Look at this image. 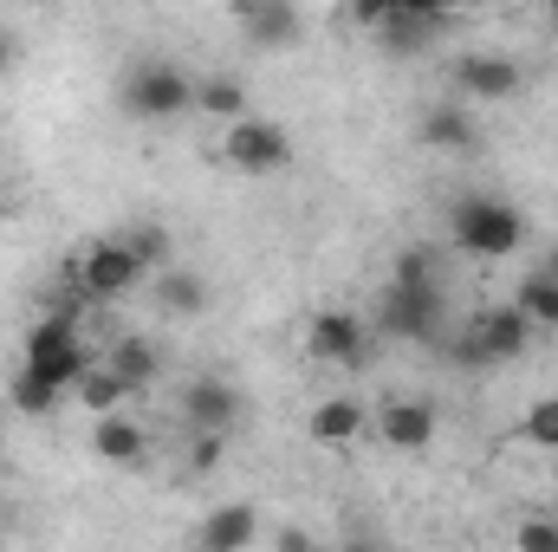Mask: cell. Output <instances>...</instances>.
<instances>
[{
    "mask_svg": "<svg viewBox=\"0 0 558 552\" xmlns=\"http://www.w3.org/2000/svg\"><path fill=\"white\" fill-rule=\"evenodd\" d=\"M513 305H520L539 332H558V279L553 274H539V267H533V274L513 286Z\"/></svg>",
    "mask_w": 558,
    "mask_h": 552,
    "instance_id": "obj_21",
    "label": "cell"
},
{
    "mask_svg": "<svg viewBox=\"0 0 558 552\" xmlns=\"http://www.w3.org/2000/svg\"><path fill=\"white\" fill-rule=\"evenodd\" d=\"M520 547L526 552H558V527L553 520H526V527H520Z\"/></svg>",
    "mask_w": 558,
    "mask_h": 552,
    "instance_id": "obj_29",
    "label": "cell"
},
{
    "mask_svg": "<svg viewBox=\"0 0 558 552\" xmlns=\"http://www.w3.org/2000/svg\"><path fill=\"white\" fill-rule=\"evenodd\" d=\"M13 65H20V33H7V26H0V79H7Z\"/></svg>",
    "mask_w": 558,
    "mask_h": 552,
    "instance_id": "obj_31",
    "label": "cell"
},
{
    "mask_svg": "<svg viewBox=\"0 0 558 552\" xmlns=\"http://www.w3.org/2000/svg\"><path fill=\"white\" fill-rule=\"evenodd\" d=\"M441 351H448V364H454V371H500V364L487 358V345H481V332H474V325H468V332H454Z\"/></svg>",
    "mask_w": 558,
    "mask_h": 552,
    "instance_id": "obj_25",
    "label": "cell"
},
{
    "mask_svg": "<svg viewBox=\"0 0 558 552\" xmlns=\"http://www.w3.org/2000/svg\"><path fill=\"white\" fill-rule=\"evenodd\" d=\"M390 13H397V0H351V20H357L364 33H371L377 20H390Z\"/></svg>",
    "mask_w": 558,
    "mask_h": 552,
    "instance_id": "obj_30",
    "label": "cell"
},
{
    "mask_svg": "<svg viewBox=\"0 0 558 552\" xmlns=\"http://www.w3.org/2000/svg\"><path fill=\"white\" fill-rule=\"evenodd\" d=\"M92 455L111 461V468H131V461L149 455V435H143V422H131L124 410H105L92 422Z\"/></svg>",
    "mask_w": 558,
    "mask_h": 552,
    "instance_id": "obj_13",
    "label": "cell"
},
{
    "mask_svg": "<svg viewBox=\"0 0 558 552\" xmlns=\"http://www.w3.org/2000/svg\"><path fill=\"white\" fill-rule=\"evenodd\" d=\"M546 7H553V20H558V0H546Z\"/></svg>",
    "mask_w": 558,
    "mask_h": 552,
    "instance_id": "obj_37",
    "label": "cell"
},
{
    "mask_svg": "<svg viewBox=\"0 0 558 552\" xmlns=\"http://www.w3.org/2000/svg\"><path fill=\"white\" fill-rule=\"evenodd\" d=\"M279 547H286V552H305V547H312V533H299V527H286V533H279Z\"/></svg>",
    "mask_w": 558,
    "mask_h": 552,
    "instance_id": "obj_32",
    "label": "cell"
},
{
    "mask_svg": "<svg viewBox=\"0 0 558 552\" xmlns=\"http://www.w3.org/2000/svg\"><path fill=\"white\" fill-rule=\"evenodd\" d=\"M474 332H481V345H487V358L494 364H520L526 351H533V338H539V325L507 299V305H487L481 319H474Z\"/></svg>",
    "mask_w": 558,
    "mask_h": 552,
    "instance_id": "obj_10",
    "label": "cell"
},
{
    "mask_svg": "<svg viewBox=\"0 0 558 552\" xmlns=\"http://www.w3.org/2000/svg\"><path fill=\"white\" fill-rule=\"evenodd\" d=\"M156 305H162L169 319H202V312H208V279L189 274V267H162V274H156Z\"/></svg>",
    "mask_w": 558,
    "mask_h": 552,
    "instance_id": "obj_18",
    "label": "cell"
},
{
    "mask_svg": "<svg viewBox=\"0 0 558 552\" xmlns=\"http://www.w3.org/2000/svg\"><path fill=\"white\" fill-rule=\"evenodd\" d=\"M448 248L468 261H507L526 248V215L500 195H461L448 208Z\"/></svg>",
    "mask_w": 558,
    "mask_h": 552,
    "instance_id": "obj_1",
    "label": "cell"
},
{
    "mask_svg": "<svg viewBox=\"0 0 558 552\" xmlns=\"http://www.w3.org/2000/svg\"><path fill=\"white\" fill-rule=\"evenodd\" d=\"M416 137L428 149H448V156H468L474 143H481V124H474V111L468 105H428L416 124Z\"/></svg>",
    "mask_w": 558,
    "mask_h": 552,
    "instance_id": "obj_15",
    "label": "cell"
},
{
    "mask_svg": "<svg viewBox=\"0 0 558 552\" xmlns=\"http://www.w3.org/2000/svg\"><path fill=\"white\" fill-rule=\"evenodd\" d=\"M539 274H553V279H558V248H553V254H539Z\"/></svg>",
    "mask_w": 558,
    "mask_h": 552,
    "instance_id": "obj_35",
    "label": "cell"
},
{
    "mask_svg": "<svg viewBox=\"0 0 558 552\" xmlns=\"http://www.w3.org/2000/svg\"><path fill=\"white\" fill-rule=\"evenodd\" d=\"M221 156L241 176H279L292 163V137H286V124H274V118H234L228 137H221Z\"/></svg>",
    "mask_w": 558,
    "mask_h": 552,
    "instance_id": "obj_5",
    "label": "cell"
},
{
    "mask_svg": "<svg viewBox=\"0 0 558 552\" xmlns=\"http://www.w3.org/2000/svg\"><path fill=\"white\" fill-rule=\"evenodd\" d=\"M105 364H111V371L131 384V397H143V391L162 377V351H156L149 338H137V332H131V338H118V345L105 351Z\"/></svg>",
    "mask_w": 558,
    "mask_h": 552,
    "instance_id": "obj_17",
    "label": "cell"
},
{
    "mask_svg": "<svg viewBox=\"0 0 558 552\" xmlns=\"http://www.w3.org/2000/svg\"><path fill=\"white\" fill-rule=\"evenodd\" d=\"M553 488H558V448H553Z\"/></svg>",
    "mask_w": 558,
    "mask_h": 552,
    "instance_id": "obj_36",
    "label": "cell"
},
{
    "mask_svg": "<svg viewBox=\"0 0 558 552\" xmlns=\"http://www.w3.org/2000/svg\"><path fill=\"white\" fill-rule=\"evenodd\" d=\"M182 416H189L195 429H228V435H234V422H241V391H234L228 377H195V384H182Z\"/></svg>",
    "mask_w": 558,
    "mask_h": 552,
    "instance_id": "obj_11",
    "label": "cell"
},
{
    "mask_svg": "<svg viewBox=\"0 0 558 552\" xmlns=\"http://www.w3.org/2000/svg\"><path fill=\"white\" fill-rule=\"evenodd\" d=\"M390 279H410V286H441V254L435 248H403L397 254V274Z\"/></svg>",
    "mask_w": 558,
    "mask_h": 552,
    "instance_id": "obj_27",
    "label": "cell"
},
{
    "mask_svg": "<svg viewBox=\"0 0 558 552\" xmlns=\"http://www.w3.org/2000/svg\"><path fill=\"white\" fill-rule=\"evenodd\" d=\"M441 13H474V7H487V0H435Z\"/></svg>",
    "mask_w": 558,
    "mask_h": 552,
    "instance_id": "obj_33",
    "label": "cell"
},
{
    "mask_svg": "<svg viewBox=\"0 0 558 552\" xmlns=\"http://www.w3.org/2000/svg\"><path fill=\"white\" fill-rule=\"evenodd\" d=\"M448 26V13H410V7H397L390 20H377L371 33H377V46L390 52V59H416L435 46V33Z\"/></svg>",
    "mask_w": 558,
    "mask_h": 552,
    "instance_id": "obj_12",
    "label": "cell"
},
{
    "mask_svg": "<svg viewBox=\"0 0 558 552\" xmlns=\"http://www.w3.org/2000/svg\"><path fill=\"white\" fill-rule=\"evenodd\" d=\"M124 397H131V384L111 371V364H92L78 384H72V404H85L92 416H105V410H124Z\"/></svg>",
    "mask_w": 558,
    "mask_h": 552,
    "instance_id": "obj_19",
    "label": "cell"
},
{
    "mask_svg": "<svg viewBox=\"0 0 558 552\" xmlns=\"http://www.w3.org/2000/svg\"><path fill=\"white\" fill-rule=\"evenodd\" d=\"M59 397H65V391H59L52 377H39L33 364H20V377L7 384V404H13L20 416H52L59 410Z\"/></svg>",
    "mask_w": 558,
    "mask_h": 552,
    "instance_id": "obj_22",
    "label": "cell"
},
{
    "mask_svg": "<svg viewBox=\"0 0 558 552\" xmlns=\"http://www.w3.org/2000/svg\"><path fill=\"white\" fill-rule=\"evenodd\" d=\"M195 105H202L208 118H221V124L247 118V92H241V79H228V72H208V79H195Z\"/></svg>",
    "mask_w": 558,
    "mask_h": 552,
    "instance_id": "obj_20",
    "label": "cell"
},
{
    "mask_svg": "<svg viewBox=\"0 0 558 552\" xmlns=\"http://www.w3.org/2000/svg\"><path fill=\"white\" fill-rule=\"evenodd\" d=\"M0 527H7V520H0Z\"/></svg>",
    "mask_w": 558,
    "mask_h": 552,
    "instance_id": "obj_39",
    "label": "cell"
},
{
    "mask_svg": "<svg viewBox=\"0 0 558 552\" xmlns=\"http://www.w3.org/2000/svg\"><path fill=\"white\" fill-rule=\"evenodd\" d=\"M228 13H234L241 39L260 46V52H286V46L305 39V13H299V0H228Z\"/></svg>",
    "mask_w": 558,
    "mask_h": 552,
    "instance_id": "obj_7",
    "label": "cell"
},
{
    "mask_svg": "<svg viewBox=\"0 0 558 552\" xmlns=\"http://www.w3.org/2000/svg\"><path fill=\"white\" fill-rule=\"evenodd\" d=\"M143 267L137 254L124 248V235H111V241H92V254L78 261V274H72V286L92 299V305H111V299H124V292H137L143 286Z\"/></svg>",
    "mask_w": 558,
    "mask_h": 552,
    "instance_id": "obj_4",
    "label": "cell"
},
{
    "mask_svg": "<svg viewBox=\"0 0 558 552\" xmlns=\"http://www.w3.org/2000/svg\"><path fill=\"white\" fill-rule=\"evenodd\" d=\"M520 435H526L533 448H546V455H553V448H558V397H539V404L526 410V422H520Z\"/></svg>",
    "mask_w": 558,
    "mask_h": 552,
    "instance_id": "obj_26",
    "label": "cell"
},
{
    "mask_svg": "<svg viewBox=\"0 0 558 552\" xmlns=\"http://www.w3.org/2000/svg\"><path fill=\"white\" fill-rule=\"evenodd\" d=\"M435 404L428 397H390L384 410H377V435H384V448H403V455H422L428 442H435Z\"/></svg>",
    "mask_w": 558,
    "mask_h": 552,
    "instance_id": "obj_9",
    "label": "cell"
},
{
    "mask_svg": "<svg viewBox=\"0 0 558 552\" xmlns=\"http://www.w3.org/2000/svg\"><path fill=\"white\" fill-rule=\"evenodd\" d=\"M448 85H454L461 98H474V105H507V98H520L526 72H520V59H507V52H461V59L448 65Z\"/></svg>",
    "mask_w": 558,
    "mask_h": 552,
    "instance_id": "obj_6",
    "label": "cell"
},
{
    "mask_svg": "<svg viewBox=\"0 0 558 552\" xmlns=\"http://www.w3.org/2000/svg\"><path fill=\"white\" fill-rule=\"evenodd\" d=\"M221 455H228V429H195V442H189V468H195V475H215Z\"/></svg>",
    "mask_w": 558,
    "mask_h": 552,
    "instance_id": "obj_28",
    "label": "cell"
},
{
    "mask_svg": "<svg viewBox=\"0 0 558 552\" xmlns=\"http://www.w3.org/2000/svg\"><path fill=\"white\" fill-rule=\"evenodd\" d=\"M118 105L143 118V124H169L195 105V79L175 65V59H137L124 79H118Z\"/></svg>",
    "mask_w": 558,
    "mask_h": 552,
    "instance_id": "obj_2",
    "label": "cell"
},
{
    "mask_svg": "<svg viewBox=\"0 0 558 552\" xmlns=\"http://www.w3.org/2000/svg\"><path fill=\"white\" fill-rule=\"evenodd\" d=\"M26 364H33L39 377H52L59 391H72V384H78V377L92 371V351H85V345L72 338V345H59V351H46V358H26Z\"/></svg>",
    "mask_w": 558,
    "mask_h": 552,
    "instance_id": "obj_23",
    "label": "cell"
},
{
    "mask_svg": "<svg viewBox=\"0 0 558 552\" xmlns=\"http://www.w3.org/2000/svg\"><path fill=\"white\" fill-rule=\"evenodd\" d=\"M397 7H410V13H441L435 0H397Z\"/></svg>",
    "mask_w": 558,
    "mask_h": 552,
    "instance_id": "obj_34",
    "label": "cell"
},
{
    "mask_svg": "<svg viewBox=\"0 0 558 552\" xmlns=\"http://www.w3.org/2000/svg\"><path fill=\"white\" fill-rule=\"evenodd\" d=\"M124 248L137 254L149 274H162V267H169V228H162V221H137V228H124Z\"/></svg>",
    "mask_w": 558,
    "mask_h": 552,
    "instance_id": "obj_24",
    "label": "cell"
},
{
    "mask_svg": "<svg viewBox=\"0 0 558 552\" xmlns=\"http://www.w3.org/2000/svg\"><path fill=\"white\" fill-rule=\"evenodd\" d=\"M39 7H52V0H39Z\"/></svg>",
    "mask_w": 558,
    "mask_h": 552,
    "instance_id": "obj_38",
    "label": "cell"
},
{
    "mask_svg": "<svg viewBox=\"0 0 558 552\" xmlns=\"http://www.w3.org/2000/svg\"><path fill=\"white\" fill-rule=\"evenodd\" d=\"M377 332L384 338H410L428 345L441 332V286H410V279H390L377 292Z\"/></svg>",
    "mask_w": 558,
    "mask_h": 552,
    "instance_id": "obj_3",
    "label": "cell"
},
{
    "mask_svg": "<svg viewBox=\"0 0 558 552\" xmlns=\"http://www.w3.org/2000/svg\"><path fill=\"white\" fill-rule=\"evenodd\" d=\"M195 540H202L208 552H241V547L260 540V514H254L247 501H221V507L195 527Z\"/></svg>",
    "mask_w": 558,
    "mask_h": 552,
    "instance_id": "obj_14",
    "label": "cell"
},
{
    "mask_svg": "<svg viewBox=\"0 0 558 552\" xmlns=\"http://www.w3.org/2000/svg\"><path fill=\"white\" fill-rule=\"evenodd\" d=\"M371 429V416H364V404H351V397H325L318 410L305 416V435L318 442V448H344V442H357Z\"/></svg>",
    "mask_w": 558,
    "mask_h": 552,
    "instance_id": "obj_16",
    "label": "cell"
},
{
    "mask_svg": "<svg viewBox=\"0 0 558 552\" xmlns=\"http://www.w3.org/2000/svg\"><path fill=\"white\" fill-rule=\"evenodd\" d=\"M305 358H318V364H364L371 358V325L357 319V312H318L312 325H305Z\"/></svg>",
    "mask_w": 558,
    "mask_h": 552,
    "instance_id": "obj_8",
    "label": "cell"
}]
</instances>
